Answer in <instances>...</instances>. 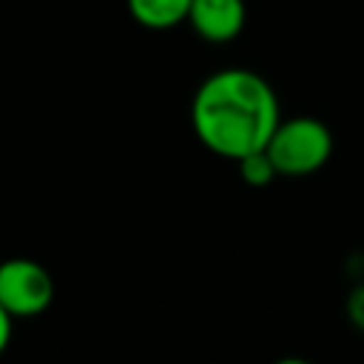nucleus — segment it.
Instances as JSON below:
<instances>
[{
	"label": "nucleus",
	"mask_w": 364,
	"mask_h": 364,
	"mask_svg": "<svg viewBox=\"0 0 364 364\" xmlns=\"http://www.w3.org/2000/svg\"><path fill=\"white\" fill-rule=\"evenodd\" d=\"M279 119L276 91L250 68L213 71L202 80L191 102V122L199 142L233 162L264 148Z\"/></svg>",
	"instance_id": "1"
},
{
	"label": "nucleus",
	"mask_w": 364,
	"mask_h": 364,
	"mask_svg": "<svg viewBox=\"0 0 364 364\" xmlns=\"http://www.w3.org/2000/svg\"><path fill=\"white\" fill-rule=\"evenodd\" d=\"M264 151L270 154L279 176H307L327 165L333 154V134L316 117L279 119Z\"/></svg>",
	"instance_id": "2"
},
{
	"label": "nucleus",
	"mask_w": 364,
	"mask_h": 364,
	"mask_svg": "<svg viewBox=\"0 0 364 364\" xmlns=\"http://www.w3.org/2000/svg\"><path fill=\"white\" fill-rule=\"evenodd\" d=\"M54 299L51 273L26 256H14L0 262V304L14 318L40 316Z\"/></svg>",
	"instance_id": "3"
},
{
	"label": "nucleus",
	"mask_w": 364,
	"mask_h": 364,
	"mask_svg": "<svg viewBox=\"0 0 364 364\" xmlns=\"http://www.w3.org/2000/svg\"><path fill=\"white\" fill-rule=\"evenodd\" d=\"M245 0H191L188 23L208 43H228L245 28Z\"/></svg>",
	"instance_id": "4"
},
{
	"label": "nucleus",
	"mask_w": 364,
	"mask_h": 364,
	"mask_svg": "<svg viewBox=\"0 0 364 364\" xmlns=\"http://www.w3.org/2000/svg\"><path fill=\"white\" fill-rule=\"evenodd\" d=\"M131 17L151 31H168L179 23H188L191 0H125Z\"/></svg>",
	"instance_id": "5"
},
{
	"label": "nucleus",
	"mask_w": 364,
	"mask_h": 364,
	"mask_svg": "<svg viewBox=\"0 0 364 364\" xmlns=\"http://www.w3.org/2000/svg\"><path fill=\"white\" fill-rule=\"evenodd\" d=\"M236 165H239V176H242L250 188H264V185H270V182L279 176V171H276V165H273V159H270V154H267L264 148L239 156Z\"/></svg>",
	"instance_id": "6"
},
{
	"label": "nucleus",
	"mask_w": 364,
	"mask_h": 364,
	"mask_svg": "<svg viewBox=\"0 0 364 364\" xmlns=\"http://www.w3.org/2000/svg\"><path fill=\"white\" fill-rule=\"evenodd\" d=\"M347 318L358 330H364V284H358L355 290H350V296H347Z\"/></svg>",
	"instance_id": "7"
},
{
	"label": "nucleus",
	"mask_w": 364,
	"mask_h": 364,
	"mask_svg": "<svg viewBox=\"0 0 364 364\" xmlns=\"http://www.w3.org/2000/svg\"><path fill=\"white\" fill-rule=\"evenodd\" d=\"M11 313L0 304V355L6 353V347H9V341H11Z\"/></svg>",
	"instance_id": "8"
}]
</instances>
